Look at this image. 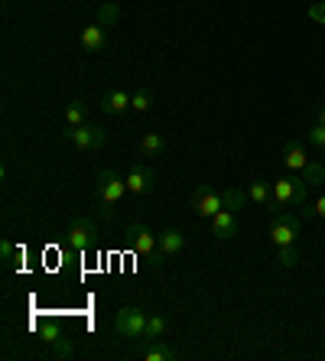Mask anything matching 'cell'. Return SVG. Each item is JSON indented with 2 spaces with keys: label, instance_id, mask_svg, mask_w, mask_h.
Masks as SVG:
<instances>
[{
  "label": "cell",
  "instance_id": "8fae6325",
  "mask_svg": "<svg viewBox=\"0 0 325 361\" xmlns=\"http://www.w3.org/2000/svg\"><path fill=\"white\" fill-rule=\"evenodd\" d=\"M280 157H283V166L286 169H293V173H302V169L309 166V157H306V147H302L300 140H290L283 147V153H280Z\"/></svg>",
  "mask_w": 325,
  "mask_h": 361
},
{
  "label": "cell",
  "instance_id": "3957f363",
  "mask_svg": "<svg viewBox=\"0 0 325 361\" xmlns=\"http://www.w3.org/2000/svg\"><path fill=\"white\" fill-rule=\"evenodd\" d=\"M127 192V179H121L117 173L111 169H101L98 173V202H101V219H108L111 209H114L117 202L124 199Z\"/></svg>",
  "mask_w": 325,
  "mask_h": 361
},
{
  "label": "cell",
  "instance_id": "7402d4cb",
  "mask_svg": "<svg viewBox=\"0 0 325 361\" xmlns=\"http://www.w3.org/2000/svg\"><path fill=\"white\" fill-rule=\"evenodd\" d=\"M276 261H280V267H296L302 261V254L296 251V244H286V247H276Z\"/></svg>",
  "mask_w": 325,
  "mask_h": 361
},
{
  "label": "cell",
  "instance_id": "ac0fdd59",
  "mask_svg": "<svg viewBox=\"0 0 325 361\" xmlns=\"http://www.w3.org/2000/svg\"><path fill=\"white\" fill-rule=\"evenodd\" d=\"M163 150H166V140H163V134H159V130L143 134V140H140V153H143V157H159Z\"/></svg>",
  "mask_w": 325,
  "mask_h": 361
},
{
  "label": "cell",
  "instance_id": "83f0119b",
  "mask_svg": "<svg viewBox=\"0 0 325 361\" xmlns=\"http://www.w3.org/2000/svg\"><path fill=\"white\" fill-rule=\"evenodd\" d=\"M309 20H316V23L325 26V0H316V4L309 7Z\"/></svg>",
  "mask_w": 325,
  "mask_h": 361
},
{
  "label": "cell",
  "instance_id": "9a60e30c",
  "mask_svg": "<svg viewBox=\"0 0 325 361\" xmlns=\"http://www.w3.org/2000/svg\"><path fill=\"white\" fill-rule=\"evenodd\" d=\"M247 199L267 209L270 199H274V185H267L264 179H254V183H247Z\"/></svg>",
  "mask_w": 325,
  "mask_h": 361
},
{
  "label": "cell",
  "instance_id": "7a4b0ae2",
  "mask_svg": "<svg viewBox=\"0 0 325 361\" xmlns=\"http://www.w3.org/2000/svg\"><path fill=\"white\" fill-rule=\"evenodd\" d=\"M127 238H130V244H134V251L140 254V257H147V261H150L153 270L163 267L166 254L159 251V235H153V231L143 225V221H134V225H127Z\"/></svg>",
  "mask_w": 325,
  "mask_h": 361
},
{
  "label": "cell",
  "instance_id": "6da1fadb",
  "mask_svg": "<svg viewBox=\"0 0 325 361\" xmlns=\"http://www.w3.org/2000/svg\"><path fill=\"white\" fill-rule=\"evenodd\" d=\"M306 189H309L306 179L280 176L274 183V199H270V205H267V215L274 219L276 212H280V205H306Z\"/></svg>",
  "mask_w": 325,
  "mask_h": 361
},
{
  "label": "cell",
  "instance_id": "cb8c5ba5",
  "mask_svg": "<svg viewBox=\"0 0 325 361\" xmlns=\"http://www.w3.org/2000/svg\"><path fill=\"white\" fill-rule=\"evenodd\" d=\"M306 140H309V147H316L319 153H325V124L309 127V130H306Z\"/></svg>",
  "mask_w": 325,
  "mask_h": 361
},
{
  "label": "cell",
  "instance_id": "f1b7e54d",
  "mask_svg": "<svg viewBox=\"0 0 325 361\" xmlns=\"http://www.w3.org/2000/svg\"><path fill=\"white\" fill-rule=\"evenodd\" d=\"M39 332H42V338H46V342H56V338L59 336H62V332H59V326H56V322H42V329H39Z\"/></svg>",
  "mask_w": 325,
  "mask_h": 361
},
{
  "label": "cell",
  "instance_id": "5b68a950",
  "mask_svg": "<svg viewBox=\"0 0 325 361\" xmlns=\"http://www.w3.org/2000/svg\"><path fill=\"white\" fill-rule=\"evenodd\" d=\"M221 209H225V195L215 192L211 185H199V189H192V212H195L199 219L211 221Z\"/></svg>",
  "mask_w": 325,
  "mask_h": 361
},
{
  "label": "cell",
  "instance_id": "ba28073f",
  "mask_svg": "<svg viewBox=\"0 0 325 361\" xmlns=\"http://www.w3.org/2000/svg\"><path fill=\"white\" fill-rule=\"evenodd\" d=\"M94 235H98V228H94L92 219H75L72 225H68L66 241H68L72 251H85V247H92L94 244Z\"/></svg>",
  "mask_w": 325,
  "mask_h": 361
},
{
  "label": "cell",
  "instance_id": "30bf717a",
  "mask_svg": "<svg viewBox=\"0 0 325 361\" xmlns=\"http://www.w3.org/2000/svg\"><path fill=\"white\" fill-rule=\"evenodd\" d=\"M211 235H215L218 241H231V238L238 235V219H234L231 209H221L215 219H211Z\"/></svg>",
  "mask_w": 325,
  "mask_h": 361
},
{
  "label": "cell",
  "instance_id": "52a82bcc",
  "mask_svg": "<svg viewBox=\"0 0 325 361\" xmlns=\"http://www.w3.org/2000/svg\"><path fill=\"white\" fill-rule=\"evenodd\" d=\"M66 140L72 143V147H78V150L92 153V150H101L104 147V130L94 124H82V127H68L66 130Z\"/></svg>",
  "mask_w": 325,
  "mask_h": 361
},
{
  "label": "cell",
  "instance_id": "2e32d148",
  "mask_svg": "<svg viewBox=\"0 0 325 361\" xmlns=\"http://www.w3.org/2000/svg\"><path fill=\"white\" fill-rule=\"evenodd\" d=\"M169 332V322L166 316H159V312H153L150 319H147V336H143V342H159V338Z\"/></svg>",
  "mask_w": 325,
  "mask_h": 361
},
{
  "label": "cell",
  "instance_id": "ffe728a7",
  "mask_svg": "<svg viewBox=\"0 0 325 361\" xmlns=\"http://www.w3.org/2000/svg\"><path fill=\"white\" fill-rule=\"evenodd\" d=\"M117 20H121V7H117L114 0H104V4H98V20H94V23L114 26Z\"/></svg>",
  "mask_w": 325,
  "mask_h": 361
},
{
  "label": "cell",
  "instance_id": "8992f818",
  "mask_svg": "<svg viewBox=\"0 0 325 361\" xmlns=\"http://www.w3.org/2000/svg\"><path fill=\"white\" fill-rule=\"evenodd\" d=\"M296 238H300V219H293V215L276 212L274 219H270V241H274V247L296 244Z\"/></svg>",
  "mask_w": 325,
  "mask_h": 361
},
{
  "label": "cell",
  "instance_id": "f546056e",
  "mask_svg": "<svg viewBox=\"0 0 325 361\" xmlns=\"http://www.w3.org/2000/svg\"><path fill=\"white\" fill-rule=\"evenodd\" d=\"M13 244L10 241H0V257H4V264H7V267H13Z\"/></svg>",
  "mask_w": 325,
  "mask_h": 361
},
{
  "label": "cell",
  "instance_id": "7c38bea8",
  "mask_svg": "<svg viewBox=\"0 0 325 361\" xmlns=\"http://www.w3.org/2000/svg\"><path fill=\"white\" fill-rule=\"evenodd\" d=\"M98 108L104 111V114H124V111H130V94H127L124 88H111V92L98 101Z\"/></svg>",
  "mask_w": 325,
  "mask_h": 361
},
{
  "label": "cell",
  "instance_id": "d4e9b609",
  "mask_svg": "<svg viewBox=\"0 0 325 361\" xmlns=\"http://www.w3.org/2000/svg\"><path fill=\"white\" fill-rule=\"evenodd\" d=\"M302 179H306L309 185H319L325 179V166H322V163H312V160H309V166L302 169Z\"/></svg>",
  "mask_w": 325,
  "mask_h": 361
},
{
  "label": "cell",
  "instance_id": "603a6c76",
  "mask_svg": "<svg viewBox=\"0 0 325 361\" xmlns=\"http://www.w3.org/2000/svg\"><path fill=\"white\" fill-rule=\"evenodd\" d=\"M72 355H75V345H72V338L59 336L56 342H52V358H56V361H62V358H72Z\"/></svg>",
  "mask_w": 325,
  "mask_h": 361
},
{
  "label": "cell",
  "instance_id": "44dd1931",
  "mask_svg": "<svg viewBox=\"0 0 325 361\" xmlns=\"http://www.w3.org/2000/svg\"><path fill=\"white\" fill-rule=\"evenodd\" d=\"M150 108H153V92H150V88H137V92L130 94V111L147 114Z\"/></svg>",
  "mask_w": 325,
  "mask_h": 361
},
{
  "label": "cell",
  "instance_id": "277c9868",
  "mask_svg": "<svg viewBox=\"0 0 325 361\" xmlns=\"http://www.w3.org/2000/svg\"><path fill=\"white\" fill-rule=\"evenodd\" d=\"M147 312L140 310V306H121L114 316V332L124 338H137V342H143V336H147Z\"/></svg>",
  "mask_w": 325,
  "mask_h": 361
},
{
  "label": "cell",
  "instance_id": "5bb4252c",
  "mask_svg": "<svg viewBox=\"0 0 325 361\" xmlns=\"http://www.w3.org/2000/svg\"><path fill=\"white\" fill-rule=\"evenodd\" d=\"M185 247V238L179 228H166V231H159V251L166 254V257H176V254H183Z\"/></svg>",
  "mask_w": 325,
  "mask_h": 361
},
{
  "label": "cell",
  "instance_id": "4316f807",
  "mask_svg": "<svg viewBox=\"0 0 325 361\" xmlns=\"http://www.w3.org/2000/svg\"><path fill=\"white\" fill-rule=\"evenodd\" d=\"M302 212H306V219H325V195H319L312 205H302Z\"/></svg>",
  "mask_w": 325,
  "mask_h": 361
},
{
  "label": "cell",
  "instance_id": "484cf974",
  "mask_svg": "<svg viewBox=\"0 0 325 361\" xmlns=\"http://www.w3.org/2000/svg\"><path fill=\"white\" fill-rule=\"evenodd\" d=\"M221 195H225V209H231V212L244 209V202H247V192H241V189H228Z\"/></svg>",
  "mask_w": 325,
  "mask_h": 361
},
{
  "label": "cell",
  "instance_id": "d6986e66",
  "mask_svg": "<svg viewBox=\"0 0 325 361\" xmlns=\"http://www.w3.org/2000/svg\"><path fill=\"white\" fill-rule=\"evenodd\" d=\"M143 358H147V361H173L176 358V348L163 345V338H159V342H150L147 348H143Z\"/></svg>",
  "mask_w": 325,
  "mask_h": 361
},
{
  "label": "cell",
  "instance_id": "4dcf8cb0",
  "mask_svg": "<svg viewBox=\"0 0 325 361\" xmlns=\"http://www.w3.org/2000/svg\"><path fill=\"white\" fill-rule=\"evenodd\" d=\"M319 124H325V108H322V111H319Z\"/></svg>",
  "mask_w": 325,
  "mask_h": 361
},
{
  "label": "cell",
  "instance_id": "9c48e42d",
  "mask_svg": "<svg viewBox=\"0 0 325 361\" xmlns=\"http://www.w3.org/2000/svg\"><path fill=\"white\" fill-rule=\"evenodd\" d=\"M124 179H127V192H134V195H150L153 192V183H157L153 169L143 166V163L130 166V173H127Z\"/></svg>",
  "mask_w": 325,
  "mask_h": 361
},
{
  "label": "cell",
  "instance_id": "e0dca14e",
  "mask_svg": "<svg viewBox=\"0 0 325 361\" xmlns=\"http://www.w3.org/2000/svg\"><path fill=\"white\" fill-rule=\"evenodd\" d=\"M66 124H68V127L88 124V104H85L82 98H75V101H72V104L66 108Z\"/></svg>",
  "mask_w": 325,
  "mask_h": 361
},
{
  "label": "cell",
  "instance_id": "4fadbf2b",
  "mask_svg": "<svg viewBox=\"0 0 325 361\" xmlns=\"http://www.w3.org/2000/svg\"><path fill=\"white\" fill-rule=\"evenodd\" d=\"M104 46H108V26H101V23L85 26L82 30V49L85 52H101Z\"/></svg>",
  "mask_w": 325,
  "mask_h": 361
}]
</instances>
